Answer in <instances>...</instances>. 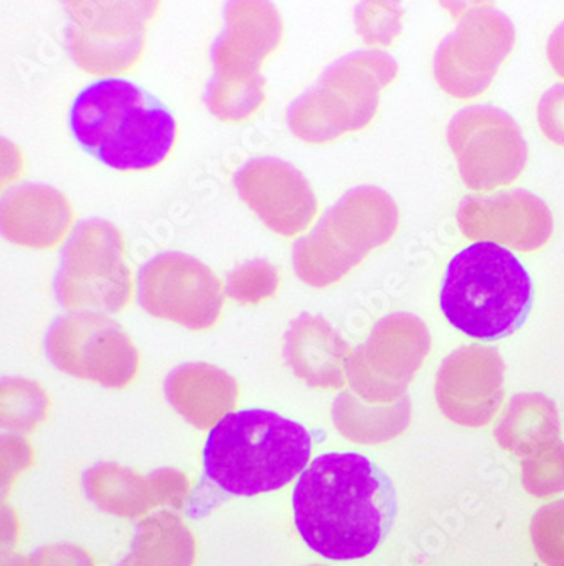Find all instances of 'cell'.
Masks as SVG:
<instances>
[{
    "mask_svg": "<svg viewBox=\"0 0 564 566\" xmlns=\"http://www.w3.org/2000/svg\"><path fill=\"white\" fill-rule=\"evenodd\" d=\"M293 521L305 545L334 562L365 558L387 537L397 495L387 473L359 453H326L301 473Z\"/></svg>",
    "mask_w": 564,
    "mask_h": 566,
    "instance_id": "obj_1",
    "label": "cell"
},
{
    "mask_svg": "<svg viewBox=\"0 0 564 566\" xmlns=\"http://www.w3.org/2000/svg\"><path fill=\"white\" fill-rule=\"evenodd\" d=\"M311 453V434L299 422L272 410H238L210 429L203 469L224 494L253 497L289 485Z\"/></svg>",
    "mask_w": 564,
    "mask_h": 566,
    "instance_id": "obj_2",
    "label": "cell"
},
{
    "mask_svg": "<svg viewBox=\"0 0 564 566\" xmlns=\"http://www.w3.org/2000/svg\"><path fill=\"white\" fill-rule=\"evenodd\" d=\"M70 127L85 151L121 171L158 167L177 133L167 107L124 78H102L80 92Z\"/></svg>",
    "mask_w": 564,
    "mask_h": 566,
    "instance_id": "obj_3",
    "label": "cell"
},
{
    "mask_svg": "<svg viewBox=\"0 0 564 566\" xmlns=\"http://www.w3.org/2000/svg\"><path fill=\"white\" fill-rule=\"evenodd\" d=\"M439 302L446 319L470 338H505L531 313V276L506 248L478 241L449 262Z\"/></svg>",
    "mask_w": 564,
    "mask_h": 566,
    "instance_id": "obj_4",
    "label": "cell"
},
{
    "mask_svg": "<svg viewBox=\"0 0 564 566\" xmlns=\"http://www.w3.org/2000/svg\"><path fill=\"white\" fill-rule=\"evenodd\" d=\"M397 228V203L385 190L355 187L322 216L311 234L295 241L293 269L311 287H327L359 265L369 251L387 244Z\"/></svg>",
    "mask_w": 564,
    "mask_h": 566,
    "instance_id": "obj_5",
    "label": "cell"
},
{
    "mask_svg": "<svg viewBox=\"0 0 564 566\" xmlns=\"http://www.w3.org/2000/svg\"><path fill=\"white\" fill-rule=\"evenodd\" d=\"M397 73V62L388 53L353 51L327 66L317 84L290 104L286 123L293 135L312 145L359 132L372 123L382 91Z\"/></svg>",
    "mask_w": 564,
    "mask_h": 566,
    "instance_id": "obj_6",
    "label": "cell"
},
{
    "mask_svg": "<svg viewBox=\"0 0 564 566\" xmlns=\"http://www.w3.org/2000/svg\"><path fill=\"white\" fill-rule=\"evenodd\" d=\"M53 289L73 313H121L133 283L119 229L104 219L79 222L63 247Z\"/></svg>",
    "mask_w": 564,
    "mask_h": 566,
    "instance_id": "obj_7",
    "label": "cell"
},
{
    "mask_svg": "<svg viewBox=\"0 0 564 566\" xmlns=\"http://www.w3.org/2000/svg\"><path fill=\"white\" fill-rule=\"evenodd\" d=\"M63 8L69 15L65 46L75 65L92 75H114L138 62L158 2L72 0Z\"/></svg>",
    "mask_w": 564,
    "mask_h": 566,
    "instance_id": "obj_8",
    "label": "cell"
},
{
    "mask_svg": "<svg viewBox=\"0 0 564 566\" xmlns=\"http://www.w3.org/2000/svg\"><path fill=\"white\" fill-rule=\"evenodd\" d=\"M445 6L452 9L458 24L436 50V82L452 97L473 98L490 87L514 50L515 28L490 4Z\"/></svg>",
    "mask_w": 564,
    "mask_h": 566,
    "instance_id": "obj_9",
    "label": "cell"
},
{
    "mask_svg": "<svg viewBox=\"0 0 564 566\" xmlns=\"http://www.w3.org/2000/svg\"><path fill=\"white\" fill-rule=\"evenodd\" d=\"M48 359L63 374L126 389L139 370L129 334L101 313H70L51 324L44 338Z\"/></svg>",
    "mask_w": 564,
    "mask_h": 566,
    "instance_id": "obj_10",
    "label": "cell"
},
{
    "mask_svg": "<svg viewBox=\"0 0 564 566\" xmlns=\"http://www.w3.org/2000/svg\"><path fill=\"white\" fill-rule=\"evenodd\" d=\"M448 143L463 182L478 192L509 186L528 164L521 126L499 107L478 104L456 113L449 120Z\"/></svg>",
    "mask_w": 564,
    "mask_h": 566,
    "instance_id": "obj_11",
    "label": "cell"
},
{
    "mask_svg": "<svg viewBox=\"0 0 564 566\" xmlns=\"http://www.w3.org/2000/svg\"><path fill=\"white\" fill-rule=\"evenodd\" d=\"M431 348L426 324L412 314H390L376 323L368 342L356 348L347 361L346 377L362 399L394 403Z\"/></svg>",
    "mask_w": 564,
    "mask_h": 566,
    "instance_id": "obj_12",
    "label": "cell"
},
{
    "mask_svg": "<svg viewBox=\"0 0 564 566\" xmlns=\"http://www.w3.org/2000/svg\"><path fill=\"white\" fill-rule=\"evenodd\" d=\"M138 301L158 319L209 329L221 317L224 291L209 266L184 253H161L139 269Z\"/></svg>",
    "mask_w": 564,
    "mask_h": 566,
    "instance_id": "obj_13",
    "label": "cell"
},
{
    "mask_svg": "<svg viewBox=\"0 0 564 566\" xmlns=\"http://www.w3.org/2000/svg\"><path fill=\"white\" fill-rule=\"evenodd\" d=\"M283 24L272 2L234 0L224 8V30L210 48L212 81L263 82V60L279 48Z\"/></svg>",
    "mask_w": 564,
    "mask_h": 566,
    "instance_id": "obj_14",
    "label": "cell"
},
{
    "mask_svg": "<svg viewBox=\"0 0 564 566\" xmlns=\"http://www.w3.org/2000/svg\"><path fill=\"white\" fill-rule=\"evenodd\" d=\"M234 186L258 218L282 237H297L317 214V199L304 175L279 158L248 161L234 175Z\"/></svg>",
    "mask_w": 564,
    "mask_h": 566,
    "instance_id": "obj_15",
    "label": "cell"
},
{
    "mask_svg": "<svg viewBox=\"0 0 564 566\" xmlns=\"http://www.w3.org/2000/svg\"><path fill=\"white\" fill-rule=\"evenodd\" d=\"M503 367L499 352L489 346L456 349L442 361L436 381L439 407L461 426H485L503 397Z\"/></svg>",
    "mask_w": 564,
    "mask_h": 566,
    "instance_id": "obj_16",
    "label": "cell"
},
{
    "mask_svg": "<svg viewBox=\"0 0 564 566\" xmlns=\"http://www.w3.org/2000/svg\"><path fill=\"white\" fill-rule=\"evenodd\" d=\"M456 219L470 240L495 241L519 251L540 250L553 234L550 208L522 189L492 197H464Z\"/></svg>",
    "mask_w": 564,
    "mask_h": 566,
    "instance_id": "obj_17",
    "label": "cell"
},
{
    "mask_svg": "<svg viewBox=\"0 0 564 566\" xmlns=\"http://www.w3.org/2000/svg\"><path fill=\"white\" fill-rule=\"evenodd\" d=\"M283 356L312 389H343L352 349L324 317L301 314L286 329Z\"/></svg>",
    "mask_w": 564,
    "mask_h": 566,
    "instance_id": "obj_18",
    "label": "cell"
},
{
    "mask_svg": "<svg viewBox=\"0 0 564 566\" xmlns=\"http://www.w3.org/2000/svg\"><path fill=\"white\" fill-rule=\"evenodd\" d=\"M72 218V206L66 197L41 184L14 187L4 193L0 203L2 234L21 247H55L69 231Z\"/></svg>",
    "mask_w": 564,
    "mask_h": 566,
    "instance_id": "obj_19",
    "label": "cell"
},
{
    "mask_svg": "<svg viewBox=\"0 0 564 566\" xmlns=\"http://www.w3.org/2000/svg\"><path fill=\"white\" fill-rule=\"evenodd\" d=\"M165 396L185 421L206 431L231 415L238 403L239 387L222 368L187 364L168 374Z\"/></svg>",
    "mask_w": 564,
    "mask_h": 566,
    "instance_id": "obj_20",
    "label": "cell"
},
{
    "mask_svg": "<svg viewBox=\"0 0 564 566\" xmlns=\"http://www.w3.org/2000/svg\"><path fill=\"white\" fill-rule=\"evenodd\" d=\"M196 537L174 512H156L136 526L129 555L130 566H194Z\"/></svg>",
    "mask_w": 564,
    "mask_h": 566,
    "instance_id": "obj_21",
    "label": "cell"
},
{
    "mask_svg": "<svg viewBox=\"0 0 564 566\" xmlns=\"http://www.w3.org/2000/svg\"><path fill=\"white\" fill-rule=\"evenodd\" d=\"M560 436V419L554 403L541 394L514 397L497 429L500 447L519 457H532Z\"/></svg>",
    "mask_w": 564,
    "mask_h": 566,
    "instance_id": "obj_22",
    "label": "cell"
},
{
    "mask_svg": "<svg viewBox=\"0 0 564 566\" xmlns=\"http://www.w3.org/2000/svg\"><path fill=\"white\" fill-rule=\"evenodd\" d=\"M85 495L101 511L119 517H138L155 507L148 476L134 470L105 461L82 476Z\"/></svg>",
    "mask_w": 564,
    "mask_h": 566,
    "instance_id": "obj_23",
    "label": "cell"
},
{
    "mask_svg": "<svg viewBox=\"0 0 564 566\" xmlns=\"http://www.w3.org/2000/svg\"><path fill=\"white\" fill-rule=\"evenodd\" d=\"M409 400L394 403H365L353 392H343L333 406V421L347 440L363 444L384 443L406 428Z\"/></svg>",
    "mask_w": 564,
    "mask_h": 566,
    "instance_id": "obj_24",
    "label": "cell"
},
{
    "mask_svg": "<svg viewBox=\"0 0 564 566\" xmlns=\"http://www.w3.org/2000/svg\"><path fill=\"white\" fill-rule=\"evenodd\" d=\"M50 399L36 381L6 377L2 380V429L11 434H28L43 422Z\"/></svg>",
    "mask_w": 564,
    "mask_h": 566,
    "instance_id": "obj_25",
    "label": "cell"
},
{
    "mask_svg": "<svg viewBox=\"0 0 564 566\" xmlns=\"http://www.w3.org/2000/svg\"><path fill=\"white\" fill-rule=\"evenodd\" d=\"M280 276L267 260H251L232 270L226 280V294L241 304H258L273 297L279 291Z\"/></svg>",
    "mask_w": 564,
    "mask_h": 566,
    "instance_id": "obj_26",
    "label": "cell"
},
{
    "mask_svg": "<svg viewBox=\"0 0 564 566\" xmlns=\"http://www.w3.org/2000/svg\"><path fill=\"white\" fill-rule=\"evenodd\" d=\"M522 482L535 497H550L564 491V444L556 441L525 458Z\"/></svg>",
    "mask_w": 564,
    "mask_h": 566,
    "instance_id": "obj_27",
    "label": "cell"
},
{
    "mask_svg": "<svg viewBox=\"0 0 564 566\" xmlns=\"http://www.w3.org/2000/svg\"><path fill=\"white\" fill-rule=\"evenodd\" d=\"M531 537L535 553L547 566H564V501L535 512Z\"/></svg>",
    "mask_w": 564,
    "mask_h": 566,
    "instance_id": "obj_28",
    "label": "cell"
},
{
    "mask_svg": "<svg viewBox=\"0 0 564 566\" xmlns=\"http://www.w3.org/2000/svg\"><path fill=\"white\" fill-rule=\"evenodd\" d=\"M401 11L397 2H363L356 8V30L368 44L388 46L401 31Z\"/></svg>",
    "mask_w": 564,
    "mask_h": 566,
    "instance_id": "obj_29",
    "label": "cell"
},
{
    "mask_svg": "<svg viewBox=\"0 0 564 566\" xmlns=\"http://www.w3.org/2000/svg\"><path fill=\"white\" fill-rule=\"evenodd\" d=\"M541 129L550 142L564 146V84L551 87L537 106Z\"/></svg>",
    "mask_w": 564,
    "mask_h": 566,
    "instance_id": "obj_30",
    "label": "cell"
},
{
    "mask_svg": "<svg viewBox=\"0 0 564 566\" xmlns=\"http://www.w3.org/2000/svg\"><path fill=\"white\" fill-rule=\"evenodd\" d=\"M149 483H152L153 499L155 505H170L178 509L187 499L188 483L187 476L175 469H161L149 473Z\"/></svg>",
    "mask_w": 564,
    "mask_h": 566,
    "instance_id": "obj_31",
    "label": "cell"
},
{
    "mask_svg": "<svg viewBox=\"0 0 564 566\" xmlns=\"http://www.w3.org/2000/svg\"><path fill=\"white\" fill-rule=\"evenodd\" d=\"M33 465V450L21 434L2 436V489L9 491L15 475Z\"/></svg>",
    "mask_w": 564,
    "mask_h": 566,
    "instance_id": "obj_32",
    "label": "cell"
},
{
    "mask_svg": "<svg viewBox=\"0 0 564 566\" xmlns=\"http://www.w3.org/2000/svg\"><path fill=\"white\" fill-rule=\"evenodd\" d=\"M28 566H95L94 559L80 546L62 543L38 548L28 556Z\"/></svg>",
    "mask_w": 564,
    "mask_h": 566,
    "instance_id": "obj_33",
    "label": "cell"
},
{
    "mask_svg": "<svg viewBox=\"0 0 564 566\" xmlns=\"http://www.w3.org/2000/svg\"><path fill=\"white\" fill-rule=\"evenodd\" d=\"M547 59L554 72L564 78V22L557 25L547 41Z\"/></svg>",
    "mask_w": 564,
    "mask_h": 566,
    "instance_id": "obj_34",
    "label": "cell"
},
{
    "mask_svg": "<svg viewBox=\"0 0 564 566\" xmlns=\"http://www.w3.org/2000/svg\"><path fill=\"white\" fill-rule=\"evenodd\" d=\"M2 566H28V558H21V556H8L4 558Z\"/></svg>",
    "mask_w": 564,
    "mask_h": 566,
    "instance_id": "obj_35",
    "label": "cell"
},
{
    "mask_svg": "<svg viewBox=\"0 0 564 566\" xmlns=\"http://www.w3.org/2000/svg\"><path fill=\"white\" fill-rule=\"evenodd\" d=\"M116 566H130V563H129V562H127V559H126V558H123V559H121V562H119V563H117V565H116Z\"/></svg>",
    "mask_w": 564,
    "mask_h": 566,
    "instance_id": "obj_36",
    "label": "cell"
},
{
    "mask_svg": "<svg viewBox=\"0 0 564 566\" xmlns=\"http://www.w3.org/2000/svg\"><path fill=\"white\" fill-rule=\"evenodd\" d=\"M311 566H322V565H311Z\"/></svg>",
    "mask_w": 564,
    "mask_h": 566,
    "instance_id": "obj_37",
    "label": "cell"
}]
</instances>
